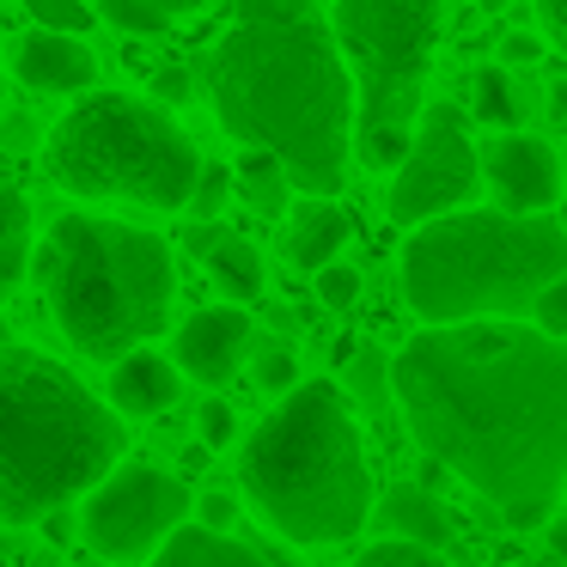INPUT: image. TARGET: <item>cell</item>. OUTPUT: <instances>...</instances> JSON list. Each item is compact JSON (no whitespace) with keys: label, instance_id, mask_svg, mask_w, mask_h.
Listing matches in <instances>:
<instances>
[{"label":"cell","instance_id":"obj_21","mask_svg":"<svg viewBox=\"0 0 567 567\" xmlns=\"http://www.w3.org/2000/svg\"><path fill=\"white\" fill-rule=\"evenodd\" d=\"M233 196H245L257 214H281L287 208V172L269 153H238L233 165Z\"/></svg>","mask_w":567,"mask_h":567},{"label":"cell","instance_id":"obj_7","mask_svg":"<svg viewBox=\"0 0 567 567\" xmlns=\"http://www.w3.org/2000/svg\"><path fill=\"white\" fill-rule=\"evenodd\" d=\"M43 172L80 202L184 214L202 153L172 111L135 92H86L43 141Z\"/></svg>","mask_w":567,"mask_h":567},{"label":"cell","instance_id":"obj_22","mask_svg":"<svg viewBox=\"0 0 567 567\" xmlns=\"http://www.w3.org/2000/svg\"><path fill=\"white\" fill-rule=\"evenodd\" d=\"M25 19L31 31H55V38H80V43L99 31L92 0H25Z\"/></svg>","mask_w":567,"mask_h":567},{"label":"cell","instance_id":"obj_4","mask_svg":"<svg viewBox=\"0 0 567 567\" xmlns=\"http://www.w3.org/2000/svg\"><path fill=\"white\" fill-rule=\"evenodd\" d=\"M128 457V427L43 348L0 354V518L38 525Z\"/></svg>","mask_w":567,"mask_h":567},{"label":"cell","instance_id":"obj_19","mask_svg":"<svg viewBox=\"0 0 567 567\" xmlns=\"http://www.w3.org/2000/svg\"><path fill=\"white\" fill-rule=\"evenodd\" d=\"M31 262V196L0 177V299L25 281Z\"/></svg>","mask_w":567,"mask_h":567},{"label":"cell","instance_id":"obj_38","mask_svg":"<svg viewBox=\"0 0 567 567\" xmlns=\"http://www.w3.org/2000/svg\"><path fill=\"white\" fill-rule=\"evenodd\" d=\"M543 530H549V549H555V555H561V561H567V518H549V525H543Z\"/></svg>","mask_w":567,"mask_h":567},{"label":"cell","instance_id":"obj_11","mask_svg":"<svg viewBox=\"0 0 567 567\" xmlns=\"http://www.w3.org/2000/svg\"><path fill=\"white\" fill-rule=\"evenodd\" d=\"M482 177H488L501 214H543L561 202V153L537 135H494L488 147L476 153Z\"/></svg>","mask_w":567,"mask_h":567},{"label":"cell","instance_id":"obj_29","mask_svg":"<svg viewBox=\"0 0 567 567\" xmlns=\"http://www.w3.org/2000/svg\"><path fill=\"white\" fill-rule=\"evenodd\" d=\"M299 360L287 354V348H262V360H257V391H269V396H287V391H299Z\"/></svg>","mask_w":567,"mask_h":567},{"label":"cell","instance_id":"obj_13","mask_svg":"<svg viewBox=\"0 0 567 567\" xmlns=\"http://www.w3.org/2000/svg\"><path fill=\"white\" fill-rule=\"evenodd\" d=\"M13 74L19 86L50 92V99H68V92H92L99 80V55L80 38H55V31H25L13 43Z\"/></svg>","mask_w":567,"mask_h":567},{"label":"cell","instance_id":"obj_15","mask_svg":"<svg viewBox=\"0 0 567 567\" xmlns=\"http://www.w3.org/2000/svg\"><path fill=\"white\" fill-rule=\"evenodd\" d=\"M372 513H384V530H391L396 543H415V549H433V555L452 543V518H445L440 494L415 488V482H396V488H384V501L372 506Z\"/></svg>","mask_w":567,"mask_h":567},{"label":"cell","instance_id":"obj_14","mask_svg":"<svg viewBox=\"0 0 567 567\" xmlns=\"http://www.w3.org/2000/svg\"><path fill=\"white\" fill-rule=\"evenodd\" d=\"M177 391H184V379H177V367L159 348H135V354H123L111 372V409L116 415H135V421L165 415V409L177 403Z\"/></svg>","mask_w":567,"mask_h":567},{"label":"cell","instance_id":"obj_27","mask_svg":"<svg viewBox=\"0 0 567 567\" xmlns=\"http://www.w3.org/2000/svg\"><path fill=\"white\" fill-rule=\"evenodd\" d=\"M189 525H196V530H214V537H233V525H238V494L208 488L196 506H189Z\"/></svg>","mask_w":567,"mask_h":567},{"label":"cell","instance_id":"obj_18","mask_svg":"<svg viewBox=\"0 0 567 567\" xmlns=\"http://www.w3.org/2000/svg\"><path fill=\"white\" fill-rule=\"evenodd\" d=\"M208 281L226 293V306H250L262 293V250L238 233H220V245L208 250Z\"/></svg>","mask_w":567,"mask_h":567},{"label":"cell","instance_id":"obj_17","mask_svg":"<svg viewBox=\"0 0 567 567\" xmlns=\"http://www.w3.org/2000/svg\"><path fill=\"white\" fill-rule=\"evenodd\" d=\"M147 567H275V561H269V555H257L250 543H238V537H214V530L184 525Z\"/></svg>","mask_w":567,"mask_h":567},{"label":"cell","instance_id":"obj_25","mask_svg":"<svg viewBox=\"0 0 567 567\" xmlns=\"http://www.w3.org/2000/svg\"><path fill=\"white\" fill-rule=\"evenodd\" d=\"M348 567H452V561H445V555H433V549H415V543L384 537V543H367V549H360Z\"/></svg>","mask_w":567,"mask_h":567},{"label":"cell","instance_id":"obj_33","mask_svg":"<svg viewBox=\"0 0 567 567\" xmlns=\"http://www.w3.org/2000/svg\"><path fill=\"white\" fill-rule=\"evenodd\" d=\"M311 0H233V19H269V13H306Z\"/></svg>","mask_w":567,"mask_h":567},{"label":"cell","instance_id":"obj_2","mask_svg":"<svg viewBox=\"0 0 567 567\" xmlns=\"http://www.w3.org/2000/svg\"><path fill=\"white\" fill-rule=\"evenodd\" d=\"M220 128L245 153H269L287 189L336 202L354 159V80L336 55L318 7L269 19H233L208 62Z\"/></svg>","mask_w":567,"mask_h":567},{"label":"cell","instance_id":"obj_16","mask_svg":"<svg viewBox=\"0 0 567 567\" xmlns=\"http://www.w3.org/2000/svg\"><path fill=\"white\" fill-rule=\"evenodd\" d=\"M354 238V220H348L336 202H299L293 208V226H287V262H299V269H330L336 250Z\"/></svg>","mask_w":567,"mask_h":567},{"label":"cell","instance_id":"obj_12","mask_svg":"<svg viewBox=\"0 0 567 567\" xmlns=\"http://www.w3.org/2000/svg\"><path fill=\"white\" fill-rule=\"evenodd\" d=\"M250 348V318L238 306H208V311H189L177 323V342H172V367L177 379H196V384H226L238 372Z\"/></svg>","mask_w":567,"mask_h":567},{"label":"cell","instance_id":"obj_35","mask_svg":"<svg viewBox=\"0 0 567 567\" xmlns=\"http://www.w3.org/2000/svg\"><path fill=\"white\" fill-rule=\"evenodd\" d=\"M379 372H384V360L372 354V348H360V367H354V384H360V391L372 396V403H379Z\"/></svg>","mask_w":567,"mask_h":567},{"label":"cell","instance_id":"obj_20","mask_svg":"<svg viewBox=\"0 0 567 567\" xmlns=\"http://www.w3.org/2000/svg\"><path fill=\"white\" fill-rule=\"evenodd\" d=\"M208 0H99L92 13H99V25H116L128 31V38H159V31H172L177 19L202 13Z\"/></svg>","mask_w":567,"mask_h":567},{"label":"cell","instance_id":"obj_46","mask_svg":"<svg viewBox=\"0 0 567 567\" xmlns=\"http://www.w3.org/2000/svg\"><path fill=\"white\" fill-rule=\"evenodd\" d=\"M0 92H7V80H0Z\"/></svg>","mask_w":567,"mask_h":567},{"label":"cell","instance_id":"obj_44","mask_svg":"<svg viewBox=\"0 0 567 567\" xmlns=\"http://www.w3.org/2000/svg\"><path fill=\"white\" fill-rule=\"evenodd\" d=\"M482 7H501V0H482Z\"/></svg>","mask_w":567,"mask_h":567},{"label":"cell","instance_id":"obj_24","mask_svg":"<svg viewBox=\"0 0 567 567\" xmlns=\"http://www.w3.org/2000/svg\"><path fill=\"white\" fill-rule=\"evenodd\" d=\"M226 196H233V165H202L196 172V189H189V208L184 214H196V226H220V208H226Z\"/></svg>","mask_w":567,"mask_h":567},{"label":"cell","instance_id":"obj_8","mask_svg":"<svg viewBox=\"0 0 567 567\" xmlns=\"http://www.w3.org/2000/svg\"><path fill=\"white\" fill-rule=\"evenodd\" d=\"M445 0H336L330 38L348 80L360 86V165L396 172L409 159L421 111H427V68L440 43Z\"/></svg>","mask_w":567,"mask_h":567},{"label":"cell","instance_id":"obj_41","mask_svg":"<svg viewBox=\"0 0 567 567\" xmlns=\"http://www.w3.org/2000/svg\"><path fill=\"white\" fill-rule=\"evenodd\" d=\"M555 233H561V238H567V202H561V220H555Z\"/></svg>","mask_w":567,"mask_h":567},{"label":"cell","instance_id":"obj_3","mask_svg":"<svg viewBox=\"0 0 567 567\" xmlns=\"http://www.w3.org/2000/svg\"><path fill=\"white\" fill-rule=\"evenodd\" d=\"M238 482H245L250 506L269 518L275 537L299 543V549L354 543L379 506L360 427L348 415L342 391L323 379L287 391L245 433Z\"/></svg>","mask_w":567,"mask_h":567},{"label":"cell","instance_id":"obj_36","mask_svg":"<svg viewBox=\"0 0 567 567\" xmlns=\"http://www.w3.org/2000/svg\"><path fill=\"white\" fill-rule=\"evenodd\" d=\"M543 7V25H549V38L561 43V55H567V0H537Z\"/></svg>","mask_w":567,"mask_h":567},{"label":"cell","instance_id":"obj_47","mask_svg":"<svg viewBox=\"0 0 567 567\" xmlns=\"http://www.w3.org/2000/svg\"><path fill=\"white\" fill-rule=\"evenodd\" d=\"M561 501H567V488H561Z\"/></svg>","mask_w":567,"mask_h":567},{"label":"cell","instance_id":"obj_10","mask_svg":"<svg viewBox=\"0 0 567 567\" xmlns=\"http://www.w3.org/2000/svg\"><path fill=\"white\" fill-rule=\"evenodd\" d=\"M476 189H482V165H476V141L464 128V111L457 104H427L415 135H409V159L391 172L384 214L415 233L427 220L470 208Z\"/></svg>","mask_w":567,"mask_h":567},{"label":"cell","instance_id":"obj_31","mask_svg":"<svg viewBox=\"0 0 567 567\" xmlns=\"http://www.w3.org/2000/svg\"><path fill=\"white\" fill-rule=\"evenodd\" d=\"M189 68H177V62H159L153 68V104L159 111H177V104H189Z\"/></svg>","mask_w":567,"mask_h":567},{"label":"cell","instance_id":"obj_1","mask_svg":"<svg viewBox=\"0 0 567 567\" xmlns=\"http://www.w3.org/2000/svg\"><path fill=\"white\" fill-rule=\"evenodd\" d=\"M415 445L513 530H543L567 488V342L530 323L421 330L391 360Z\"/></svg>","mask_w":567,"mask_h":567},{"label":"cell","instance_id":"obj_9","mask_svg":"<svg viewBox=\"0 0 567 567\" xmlns=\"http://www.w3.org/2000/svg\"><path fill=\"white\" fill-rule=\"evenodd\" d=\"M189 488L184 476L147 464V457H123L80 506V537H86L92 561H153L177 530L189 525Z\"/></svg>","mask_w":567,"mask_h":567},{"label":"cell","instance_id":"obj_43","mask_svg":"<svg viewBox=\"0 0 567 567\" xmlns=\"http://www.w3.org/2000/svg\"><path fill=\"white\" fill-rule=\"evenodd\" d=\"M561 177H567V153H561Z\"/></svg>","mask_w":567,"mask_h":567},{"label":"cell","instance_id":"obj_42","mask_svg":"<svg viewBox=\"0 0 567 567\" xmlns=\"http://www.w3.org/2000/svg\"><path fill=\"white\" fill-rule=\"evenodd\" d=\"M74 567H111V561H74Z\"/></svg>","mask_w":567,"mask_h":567},{"label":"cell","instance_id":"obj_34","mask_svg":"<svg viewBox=\"0 0 567 567\" xmlns=\"http://www.w3.org/2000/svg\"><path fill=\"white\" fill-rule=\"evenodd\" d=\"M38 525H43V537H50L55 549H62V543H74V537H80V518L68 513V506H55V513H43Z\"/></svg>","mask_w":567,"mask_h":567},{"label":"cell","instance_id":"obj_37","mask_svg":"<svg viewBox=\"0 0 567 567\" xmlns=\"http://www.w3.org/2000/svg\"><path fill=\"white\" fill-rule=\"evenodd\" d=\"M220 233H226V226H189V233H184V245L196 250V257H208V250L220 245Z\"/></svg>","mask_w":567,"mask_h":567},{"label":"cell","instance_id":"obj_6","mask_svg":"<svg viewBox=\"0 0 567 567\" xmlns=\"http://www.w3.org/2000/svg\"><path fill=\"white\" fill-rule=\"evenodd\" d=\"M555 275H567V238L549 214L457 208L403 245V299L427 330L525 323Z\"/></svg>","mask_w":567,"mask_h":567},{"label":"cell","instance_id":"obj_45","mask_svg":"<svg viewBox=\"0 0 567 567\" xmlns=\"http://www.w3.org/2000/svg\"><path fill=\"white\" fill-rule=\"evenodd\" d=\"M0 567H7V555H0Z\"/></svg>","mask_w":567,"mask_h":567},{"label":"cell","instance_id":"obj_32","mask_svg":"<svg viewBox=\"0 0 567 567\" xmlns=\"http://www.w3.org/2000/svg\"><path fill=\"white\" fill-rule=\"evenodd\" d=\"M543 55V38H530V31H513V38L501 43V68H525Z\"/></svg>","mask_w":567,"mask_h":567},{"label":"cell","instance_id":"obj_5","mask_svg":"<svg viewBox=\"0 0 567 567\" xmlns=\"http://www.w3.org/2000/svg\"><path fill=\"white\" fill-rule=\"evenodd\" d=\"M43 299L55 330L86 360H123L172 323L177 257L159 233L111 214H62L43 238Z\"/></svg>","mask_w":567,"mask_h":567},{"label":"cell","instance_id":"obj_26","mask_svg":"<svg viewBox=\"0 0 567 567\" xmlns=\"http://www.w3.org/2000/svg\"><path fill=\"white\" fill-rule=\"evenodd\" d=\"M530 330L549 336V342H567V275H555V281L537 293V306H530Z\"/></svg>","mask_w":567,"mask_h":567},{"label":"cell","instance_id":"obj_30","mask_svg":"<svg viewBox=\"0 0 567 567\" xmlns=\"http://www.w3.org/2000/svg\"><path fill=\"white\" fill-rule=\"evenodd\" d=\"M318 299L330 311H348L360 299V269L354 262H330V269H318Z\"/></svg>","mask_w":567,"mask_h":567},{"label":"cell","instance_id":"obj_40","mask_svg":"<svg viewBox=\"0 0 567 567\" xmlns=\"http://www.w3.org/2000/svg\"><path fill=\"white\" fill-rule=\"evenodd\" d=\"M7 348H13V330H7V318H0V354H7Z\"/></svg>","mask_w":567,"mask_h":567},{"label":"cell","instance_id":"obj_39","mask_svg":"<svg viewBox=\"0 0 567 567\" xmlns=\"http://www.w3.org/2000/svg\"><path fill=\"white\" fill-rule=\"evenodd\" d=\"M549 111L567 123V74H555V86H549Z\"/></svg>","mask_w":567,"mask_h":567},{"label":"cell","instance_id":"obj_28","mask_svg":"<svg viewBox=\"0 0 567 567\" xmlns=\"http://www.w3.org/2000/svg\"><path fill=\"white\" fill-rule=\"evenodd\" d=\"M196 440H202V452H220V445H233V440H238V415H233V403L208 396V403L196 409Z\"/></svg>","mask_w":567,"mask_h":567},{"label":"cell","instance_id":"obj_23","mask_svg":"<svg viewBox=\"0 0 567 567\" xmlns=\"http://www.w3.org/2000/svg\"><path fill=\"white\" fill-rule=\"evenodd\" d=\"M476 116L513 135L518 104H513V86H506V68H482V74H476Z\"/></svg>","mask_w":567,"mask_h":567}]
</instances>
